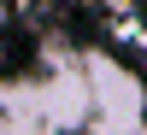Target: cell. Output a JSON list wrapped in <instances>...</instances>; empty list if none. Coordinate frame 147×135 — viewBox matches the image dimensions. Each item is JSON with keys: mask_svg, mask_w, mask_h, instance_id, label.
<instances>
[]
</instances>
